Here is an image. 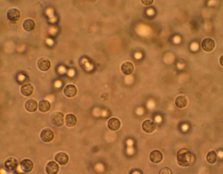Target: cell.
<instances>
[{"instance_id":"27","label":"cell","mask_w":223,"mask_h":174,"mask_svg":"<svg viewBox=\"0 0 223 174\" xmlns=\"http://www.w3.org/2000/svg\"><path fill=\"white\" fill-rule=\"evenodd\" d=\"M143 2L146 5H149L151 4L152 2V0H144Z\"/></svg>"},{"instance_id":"12","label":"cell","mask_w":223,"mask_h":174,"mask_svg":"<svg viewBox=\"0 0 223 174\" xmlns=\"http://www.w3.org/2000/svg\"><path fill=\"white\" fill-rule=\"evenodd\" d=\"M17 160L13 158H10L7 159L4 163L6 168L10 171L15 170L18 165Z\"/></svg>"},{"instance_id":"7","label":"cell","mask_w":223,"mask_h":174,"mask_svg":"<svg viewBox=\"0 0 223 174\" xmlns=\"http://www.w3.org/2000/svg\"><path fill=\"white\" fill-rule=\"evenodd\" d=\"M215 46V44L214 41L210 38H205L203 40L202 43V48L206 52H210L212 51L214 48Z\"/></svg>"},{"instance_id":"10","label":"cell","mask_w":223,"mask_h":174,"mask_svg":"<svg viewBox=\"0 0 223 174\" xmlns=\"http://www.w3.org/2000/svg\"><path fill=\"white\" fill-rule=\"evenodd\" d=\"M77 89L76 87L72 84L67 85L64 89L63 92L67 97L71 98L75 96L77 93Z\"/></svg>"},{"instance_id":"1","label":"cell","mask_w":223,"mask_h":174,"mask_svg":"<svg viewBox=\"0 0 223 174\" xmlns=\"http://www.w3.org/2000/svg\"><path fill=\"white\" fill-rule=\"evenodd\" d=\"M177 159L178 164L183 167H188L193 165L196 160L194 153L188 149L182 148L178 151Z\"/></svg>"},{"instance_id":"11","label":"cell","mask_w":223,"mask_h":174,"mask_svg":"<svg viewBox=\"0 0 223 174\" xmlns=\"http://www.w3.org/2000/svg\"><path fill=\"white\" fill-rule=\"evenodd\" d=\"M55 160L60 164L64 165L68 162L69 158L66 153L61 152L58 153L55 156Z\"/></svg>"},{"instance_id":"3","label":"cell","mask_w":223,"mask_h":174,"mask_svg":"<svg viewBox=\"0 0 223 174\" xmlns=\"http://www.w3.org/2000/svg\"><path fill=\"white\" fill-rule=\"evenodd\" d=\"M54 135L53 131L49 128H45L43 129L40 134V137L41 139L44 142H49L53 139Z\"/></svg>"},{"instance_id":"13","label":"cell","mask_w":223,"mask_h":174,"mask_svg":"<svg viewBox=\"0 0 223 174\" xmlns=\"http://www.w3.org/2000/svg\"><path fill=\"white\" fill-rule=\"evenodd\" d=\"M149 158L152 162L157 163L160 162L162 161L163 159V155L159 151L154 150L150 153Z\"/></svg>"},{"instance_id":"9","label":"cell","mask_w":223,"mask_h":174,"mask_svg":"<svg viewBox=\"0 0 223 174\" xmlns=\"http://www.w3.org/2000/svg\"><path fill=\"white\" fill-rule=\"evenodd\" d=\"M45 170L48 174H57L59 171V166L55 162L51 161L47 164L45 168Z\"/></svg>"},{"instance_id":"19","label":"cell","mask_w":223,"mask_h":174,"mask_svg":"<svg viewBox=\"0 0 223 174\" xmlns=\"http://www.w3.org/2000/svg\"><path fill=\"white\" fill-rule=\"evenodd\" d=\"M51 105L50 102L48 101L43 100H41L39 103L38 108L39 110L43 112H46L48 111L50 109Z\"/></svg>"},{"instance_id":"23","label":"cell","mask_w":223,"mask_h":174,"mask_svg":"<svg viewBox=\"0 0 223 174\" xmlns=\"http://www.w3.org/2000/svg\"><path fill=\"white\" fill-rule=\"evenodd\" d=\"M217 156L216 152L213 151L209 152L206 156L208 161L210 163H214L217 160Z\"/></svg>"},{"instance_id":"17","label":"cell","mask_w":223,"mask_h":174,"mask_svg":"<svg viewBox=\"0 0 223 174\" xmlns=\"http://www.w3.org/2000/svg\"><path fill=\"white\" fill-rule=\"evenodd\" d=\"M121 123L120 120L116 118H112L108 121V128L112 130H118L120 127Z\"/></svg>"},{"instance_id":"16","label":"cell","mask_w":223,"mask_h":174,"mask_svg":"<svg viewBox=\"0 0 223 174\" xmlns=\"http://www.w3.org/2000/svg\"><path fill=\"white\" fill-rule=\"evenodd\" d=\"M34 88L33 85L30 84H25L22 86L21 88V92L23 95L28 96L31 95L33 93Z\"/></svg>"},{"instance_id":"28","label":"cell","mask_w":223,"mask_h":174,"mask_svg":"<svg viewBox=\"0 0 223 174\" xmlns=\"http://www.w3.org/2000/svg\"><path fill=\"white\" fill-rule=\"evenodd\" d=\"M223 55H222L221 56L220 59V64L222 66L223 65Z\"/></svg>"},{"instance_id":"2","label":"cell","mask_w":223,"mask_h":174,"mask_svg":"<svg viewBox=\"0 0 223 174\" xmlns=\"http://www.w3.org/2000/svg\"><path fill=\"white\" fill-rule=\"evenodd\" d=\"M50 120L54 126L60 127L64 123V115L61 112H56L53 113L50 117Z\"/></svg>"},{"instance_id":"4","label":"cell","mask_w":223,"mask_h":174,"mask_svg":"<svg viewBox=\"0 0 223 174\" xmlns=\"http://www.w3.org/2000/svg\"><path fill=\"white\" fill-rule=\"evenodd\" d=\"M20 13L19 10L15 8L10 9L7 12V16L8 19L12 21H15L19 19Z\"/></svg>"},{"instance_id":"18","label":"cell","mask_w":223,"mask_h":174,"mask_svg":"<svg viewBox=\"0 0 223 174\" xmlns=\"http://www.w3.org/2000/svg\"><path fill=\"white\" fill-rule=\"evenodd\" d=\"M16 80L19 84L21 85L28 82L29 78L27 74L25 72H21L17 74Z\"/></svg>"},{"instance_id":"6","label":"cell","mask_w":223,"mask_h":174,"mask_svg":"<svg viewBox=\"0 0 223 174\" xmlns=\"http://www.w3.org/2000/svg\"><path fill=\"white\" fill-rule=\"evenodd\" d=\"M34 166L32 161L29 159H25L20 162V167L21 170L25 172H28L33 170Z\"/></svg>"},{"instance_id":"26","label":"cell","mask_w":223,"mask_h":174,"mask_svg":"<svg viewBox=\"0 0 223 174\" xmlns=\"http://www.w3.org/2000/svg\"><path fill=\"white\" fill-rule=\"evenodd\" d=\"M147 13L148 15L151 16L154 14V11L152 9H149L147 11Z\"/></svg>"},{"instance_id":"15","label":"cell","mask_w":223,"mask_h":174,"mask_svg":"<svg viewBox=\"0 0 223 174\" xmlns=\"http://www.w3.org/2000/svg\"><path fill=\"white\" fill-rule=\"evenodd\" d=\"M122 72L126 75H129L133 72L134 67L133 64L130 62H126L124 63L121 66Z\"/></svg>"},{"instance_id":"21","label":"cell","mask_w":223,"mask_h":174,"mask_svg":"<svg viewBox=\"0 0 223 174\" xmlns=\"http://www.w3.org/2000/svg\"><path fill=\"white\" fill-rule=\"evenodd\" d=\"M175 103L177 107L179 108H182L186 106L188 104V100L184 96H180L176 98Z\"/></svg>"},{"instance_id":"24","label":"cell","mask_w":223,"mask_h":174,"mask_svg":"<svg viewBox=\"0 0 223 174\" xmlns=\"http://www.w3.org/2000/svg\"><path fill=\"white\" fill-rule=\"evenodd\" d=\"M172 171L171 169L168 167H165L161 169L159 172V174H172Z\"/></svg>"},{"instance_id":"22","label":"cell","mask_w":223,"mask_h":174,"mask_svg":"<svg viewBox=\"0 0 223 174\" xmlns=\"http://www.w3.org/2000/svg\"><path fill=\"white\" fill-rule=\"evenodd\" d=\"M35 24L34 21L31 19H27L23 22L22 26L24 29L27 31L33 30L35 28Z\"/></svg>"},{"instance_id":"14","label":"cell","mask_w":223,"mask_h":174,"mask_svg":"<svg viewBox=\"0 0 223 174\" xmlns=\"http://www.w3.org/2000/svg\"><path fill=\"white\" fill-rule=\"evenodd\" d=\"M25 107L27 111L30 112H35L37 109V102L35 100L29 99L26 102Z\"/></svg>"},{"instance_id":"8","label":"cell","mask_w":223,"mask_h":174,"mask_svg":"<svg viewBox=\"0 0 223 174\" xmlns=\"http://www.w3.org/2000/svg\"><path fill=\"white\" fill-rule=\"evenodd\" d=\"M142 128L145 132L150 133L153 132L156 129V126L153 121L150 120H146L143 123Z\"/></svg>"},{"instance_id":"5","label":"cell","mask_w":223,"mask_h":174,"mask_svg":"<svg viewBox=\"0 0 223 174\" xmlns=\"http://www.w3.org/2000/svg\"><path fill=\"white\" fill-rule=\"evenodd\" d=\"M37 65L38 68L43 71L49 70L51 66V63L48 59L42 57L38 60L37 62Z\"/></svg>"},{"instance_id":"20","label":"cell","mask_w":223,"mask_h":174,"mask_svg":"<svg viewBox=\"0 0 223 174\" xmlns=\"http://www.w3.org/2000/svg\"><path fill=\"white\" fill-rule=\"evenodd\" d=\"M77 119L76 117L73 114H69L66 115L65 121L66 125L69 127L74 126L76 124Z\"/></svg>"},{"instance_id":"25","label":"cell","mask_w":223,"mask_h":174,"mask_svg":"<svg viewBox=\"0 0 223 174\" xmlns=\"http://www.w3.org/2000/svg\"><path fill=\"white\" fill-rule=\"evenodd\" d=\"M130 173L142 174V171L140 169H134L132 170L130 172Z\"/></svg>"}]
</instances>
